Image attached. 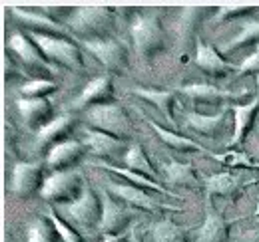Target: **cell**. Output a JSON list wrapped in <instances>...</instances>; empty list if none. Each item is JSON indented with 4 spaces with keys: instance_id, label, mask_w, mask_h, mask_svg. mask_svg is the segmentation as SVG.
<instances>
[{
    "instance_id": "484cf974",
    "label": "cell",
    "mask_w": 259,
    "mask_h": 242,
    "mask_svg": "<svg viewBox=\"0 0 259 242\" xmlns=\"http://www.w3.org/2000/svg\"><path fill=\"white\" fill-rule=\"evenodd\" d=\"M10 46L18 52V56H22L28 64H34V66H38V64H40V58H38L36 50L30 46V42H28L24 36H14V38H12V42H10Z\"/></svg>"
},
{
    "instance_id": "ffe728a7",
    "label": "cell",
    "mask_w": 259,
    "mask_h": 242,
    "mask_svg": "<svg viewBox=\"0 0 259 242\" xmlns=\"http://www.w3.org/2000/svg\"><path fill=\"white\" fill-rule=\"evenodd\" d=\"M110 93H112V86H110V78H98L94 80L86 91L82 93V103H94L96 101V105H102V101L104 99H108L110 97Z\"/></svg>"
},
{
    "instance_id": "d4e9b609",
    "label": "cell",
    "mask_w": 259,
    "mask_h": 242,
    "mask_svg": "<svg viewBox=\"0 0 259 242\" xmlns=\"http://www.w3.org/2000/svg\"><path fill=\"white\" fill-rule=\"evenodd\" d=\"M68 127H70V119L68 117H58V119L50 121L46 127L40 129L38 139H40V143H48V141H52L56 137H62L68 131Z\"/></svg>"
},
{
    "instance_id": "3957f363",
    "label": "cell",
    "mask_w": 259,
    "mask_h": 242,
    "mask_svg": "<svg viewBox=\"0 0 259 242\" xmlns=\"http://www.w3.org/2000/svg\"><path fill=\"white\" fill-rule=\"evenodd\" d=\"M68 214L72 216V220L80 226L92 228L96 224H102V216H104V203L98 199L94 191H84V195L72 203L68 209Z\"/></svg>"
},
{
    "instance_id": "e575fe53",
    "label": "cell",
    "mask_w": 259,
    "mask_h": 242,
    "mask_svg": "<svg viewBox=\"0 0 259 242\" xmlns=\"http://www.w3.org/2000/svg\"><path fill=\"white\" fill-rule=\"evenodd\" d=\"M257 84H259V78H257Z\"/></svg>"
},
{
    "instance_id": "e0dca14e",
    "label": "cell",
    "mask_w": 259,
    "mask_h": 242,
    "mask_svg": "<svg viewBox=\"0 0 259 242\" xmlns=\"http://www.w3.org/2000/svg\"><path fill=\"white\" fill-rule=\"evenodd\" d=\"M20 111L22 115L26 117V121L34 125V123H40V125H48L50 121V107L44 99H26V101H20Z\"/></svg>"
},
{
    "instance_id": "1f68e13d",
    "label": "cell",
    "mask_w": 259,
    "mask_h": 242,
    "mask_svg": "<svg viewBox=\"0 0 259 242\" xmlns=\"http://www.w3.org/2000/svg\"><path fill=\"white\" fill-rule=\"evenodd\" d=\"M251 242H259V232L255 234V236H253V240H251Z\"/></svg>"
},
{
    "instance_id": "4dcf8cb0",
    "label": "cell",
    "mask_w": 259,
    "mask_h": 242,
    "mask_svg": "<svg viewBox=\"0 0 259 242\" xmlns=\"http://www.w3.org/2000/svg\"><path fill=\"white\" fill-rule=\"evenodd\" d=\"M128 240V236L126 234H122V236H108L106 242H126Z\"/></svg>"
},
{
    "instance_id": "836d02e7",
    "label": "cell",
    "mask_w": 259,
    "mask_h": 242,
    "mask_svg": "<svg viewBox=\"0 0 259 242\" xmlns=\"http://www.w3.org/2000/svg\"><path fill=\"white\" fill-rule=\"evenodd\" d=\"M257 214H259V205H257Z\"/></svg>"
},
{
    "instance_id": "603a6c76",
    "label": "cell",
    "mask_w": 259,
    "mask_h": 242,
    "mask_svg": "<svg viewBox=\"0 0 259 242\" xmlns=\"http://www.w3.org/2000/svg\"><path fill=\"white\" fill-rule=\"evenodd\" d=\"M239 189L237 179L231 175V173H222V175H215L207 181V191L211 195H233L235 191Z\"/></svg>"
},
{
    "instance_id": "f546056e",
    "label": "cell",
    "mask_w": 259,
    "mask_h": 242,
    "mask_svg": "<svg viewBox=\"0 0 259 242\" xmlns=\"http://www.w3.org/2000/svg\"><path fill=\"white\" fill-rule=\"evenodd\" d=\"M52 90H54V84H50V82H34L30 86L22 88V93L28 95L30 99H40V95H44V93Z\"/></svg>"
},
{
    "instance_id": "7c38bea8",
    "label": "cell",
    "mask_w": 259,
    "mask_h": 242,
    "mask_svg": "<svg viewBox=\"0 0 259 242\" xmlns=\"http://www.w3.org/2000/svg\"><path fill=\"white\" fill-rule=\"evenodd\" d=\"M112 24V14L106 8H86L78 12L76 28L78 30L100 32L102 28H108Z\"/></svg>"
},
{
    "instance_id": "ac0fdd59",
    "label": "cell",
    "mask_w": 259,
    "mask_h": 242,
    "mask_svg": "<svg viewBox=\"0 0 259 242\" xmlns=\"http://www.w3.org/2000/svg\"><path fill=\"white\" fill-rule=\"evenodd\" d=\"M165 169H167V181L171 185H182V187H190V189L199 185V179H197L195 171L192 169V165L171 163Z\"/></svg>"
},
{
    "instance_id": "83f0119b",
    "label": "cell",
    "mask_w": 259,
    "mask_h": 242,
    "mask_svg": "<svg viewBox=\"0 0 259 242\" xmlns=\"http://www.w3.org/2000/svg\"><path fill=\"white\" fill-rule=\"evenodd\" d=\"M102 169H110V171H114V173H118V175H122V177H126L130 181L134 183V187H136V183L138 185H144V187H152V189H156V191H162L163 189L158 185V183L150 181V179H146V177H142V175H138V173H130L126 169H116V167H112V165H102Z\"/></svg>"
},
{
    "instance_id": "d6a6232c",
    "label": "cell",
    "mask_w": 259,
    "mask_h": 242,
    "mask_svg": "<svg viewBox=\"0 0 259 242\" xmlns=\"http://www.w3.org/2000/svg\"><path fill=\"white\" fill-rule=\"evenodd\" d=\"M134 242H144V238H142V236H138V238H136Z\"/></svg>"
},
{
    "instance_id": "8992f818",
    "label": "cell",
    "mask_w": 259,
    "mask_h": 242,
    "mask_svg": "<svg viewBox=\"0 0 259 242\" xmlns=\"http://www.w3.org/2000/svg\"><path fill=\"white\" fill-rule=\"evenodd\" d=\"M88 48L94 52L98 60L110 70H124L128 64V52L120 42L92 40V42H88Z\"/></svg>"
},
{
    "instance_id": "277c9868",
    "label": "cell",
    "mask_w": 259,
    "mask_h": 242,
    "mask_svg": "<svg viewBox=\"0 0 259 242\" xmlns=\"http://www.w3.org/2000/svg\"><path fill=\"white\" fill-rule=\"evenodd\" d=\"M34 40L38 44V48L52 60L64 64L66 68H72V70H80L84 66L82 56L78 52V48L66 40H54V38H46V36H40V34H34Z\"/></svg>"
},
{
    "instance_id": "4fadbf2b",
    "label": "cell",
    "mask_w": 259,
    "mask_h": 242,
    "mask_svg": "<svg viewBox=\"0 0 259 242\" xmlns=\"http://www.w3.org/2000/svg\"><path fill=\"white\" fill-rule=\"evenodd\" d=\"M190 125L195 131L215 139L220 135H224L229 129V115L227 113H220L218 117H203V115H190Z\"/></svg>"
},
{
    "instance_id": "7a4b0ae2",
    "label": "cell",
    "mask_w": 259,
    "mask_h": 242,
    "mask_svg": "<svg viewBox=\"0 0 259 242\" xmlns=\"http://www.w3.org/2000/svg\"><path fill=\"white\" fill-rule=\"evenodd\" d=\"M84 195L82 179L76 171H60L54 177H50L42 187V197L48 201H70L76 203Z\"/></svg>"
},
{
    "instance_id": "2e32d148",
    "label": "cell",
    "mask_w": 259,
    "mask_h": 242,
    "mask_svg": "<svg viewBox=\"0 0 259 242\" xmlns=\"http://www.w3.org/2000/svg\"><path fill=\"white\" fill-rule=\"evenodd\" d=\"M86 145L98 155H112L122 147V141L102 131H86Z\"/></svg>"
},
{
    "instance_id": "44dd1931",
    "label": "cell",
    "mask_w": 259,
    "mask_h": 242,
    "mask_svg": "<svg viewBox=\"0 0 259 242\" xmlns=\"http://www.w3.org/2000/svg\"><path fill=\"white\" fill-rule=\"evenodd\" d=\"M146 99L154 101L156 107L163 113V117L174 123V105H176V97L171 91H140Z\"/></svg>"
},
{
    "instance_id": "9a60e30c",
    "label": "cell",
    "mask_w": 259,
    "mask_h": 242,
    "mask_svg": "<svg viewBox=\"0 0 259 242\" xmlns=\"http://www.w3.org/2000/svg\"><path fill=\"white\" fill-rule=\"evenodd\" d=\"M195 62H197V66L201 70H205L209 74H224V72L229 70V64L211 46H207L203 42L197 44V58H195Z\"/></svg>"
},
{
    "instance_id": "52a82bcc",
    "label": "cell",
    "mask_w": 259,
    "mask_h": 242,
    "mask_svg": "<svg viewBox=\"0 0 259 242\" xmlns=\"http://www.w3.org/2000/svg\"><path fill=\"white\" fill-rule=\"evenodd\" d=\"M130 222H132L130 211L122 209L110 197H104V216H102V224H100L102 230L108 236H122V234H126Z\"/></svg>"
},
{
    "instance_id": "d6986e66",
    "label": "cell",
    "mask_w": 259,
    "mask_h": 242,
    "mask_svg": "<svg viewBox=\"0 0 259 242\" xmlns=\"http://www.w3.org/2000/svg\"><path fill=\"white\" fill-rule=\"evenodd\" d=\"M126 163L134 171H138L142 177H146V179L148 177H158V171L152 167V161L148 159V155L144 153V149L140 145L130 149V153L126 155Z\"/></svg>"
},
{
    "instance_id": "6da1fadb",
    "label": "cell",
    "mask_w": 259,
    "mask_h": 242,
    "mask_svg": "<svg viewBox=\"0 0 259 242\" xmlns=\"http://www.w3.org/2000/svg\"><path fill=\"white\" fill-rule=\"evenodd\" d=\"M88 119L98 131L108 133L116 139H120V137L128 139L132 135V123H130L126 111L120 105H110V103L94 105L88 111Z\"/></svg>"
},
{
    "instance_id": "7402d4cb",
    "label": "cell",
    "mask_w": 259,
    "mask_h": 242,
    "mask_svg": "<svg viewBox=\"0 0 259 242\" xmlns=\"http://www.w3.org/2000/svg\"><path fill=\"white\" fill-rule=\"evenodd\" d=\"M154 242H188V232L178 224L163 220L154 228Z\"/></svg>"
},
{
    "instance_id": "5bb4252c",
    "label": "cell",
    "mask_w": 259,
    "mask_h": 242,
    "mask_svg": "<svg viewBox=\"0 0 259 242\" xmlns=\"http://www.w3.org/2000/svg\"><path fill=\"white\" fill-rule=\"evenodd\" d=\"M82 155V145L78 141H64L58 143L50 155H48V163L56 169H68L72 163H76Z\"/></svg>"
},
{
    "instance_id": "5b68a950",
    "label": "cell",
    "mask_w": 259,
    "mask_h": 242,
    "mask_svg": "<svg viewBox=\"0 0 259 242\" xmlns=\"http://www.w3.org/2000/svg\"><path fill=\"white\" fill-rule=\"evenodd\" d=\"M134 42L136 48L146 54L154 56L163 48V30L156 18H140L134 24Z\"/></svg>"
},
{
    "instance_id": "cb8c5ba5",
    "label": "cell",
    "mask_w": 259,
    "mask_h": 242,
    "mask_svg": "<svg viewBox=\"0 0 259 242\" xmlns=\"http://www.w3.org/2000/svg\"><path fill=\"white\" fill-rule=\"evenodd\" d=\"M150 123H152V127L158 131V135L162 137L169 147L180 149V151H188V149H201V147H199L197 143H194L192 139H186V137H180V135H176V133H171V131H165L163 127H160V125H158V123H154V121H150Z\"/></svg>"
},
{
    "instance_id": "9c48e42d",
    "label": "cell",
    "mask_w": 259,
    "mask_h": 242,
    "mask_svg": "<svg viewBox=\"0 0 259 242\" xmlns=\"http://www.w3.org/2000/svg\"><path fill=\"white\" fill-rule=\"evenodd\" d=\"M40 185H42V171H40V167H36V165H20V167H16L14 179H12V187H14V191L18 195L26 197V195L34 193Z\"/></svg>"
},
{
    "instance_id": "f1b7e54d",
    "label": "cell",
    "mask_w": 259,
    "mask_h": 242,
    "mask_svg": "<svg viewBox=\"0 0 259 242\" xmlns=\"http://www.w3.org/2000/svg\"><path fill=\"white\" fill-rule=\"evenodd\" d=\"M54 230H56V228H50V226L38 222V224H34L32 228H30L28 240L30 242H54V236L58 234V232H54Z\"/></svg>"
},
{
    "instance_id": "ba28073f",
    "label": "cell",
    "mask_w": 259,
    "mask_h": 242,
    "mask_svg": "<svg viewBox=\"0 0 259 242\" xmlns=\"http://www.w3.org/2000/svg\"><path fill=\"white\" fill-rule=\"evenodd\" d=\"M110 191L118 197H122L128 205L136 207V209H144V211H158V209H165V205L156 203V199L148 197L144 191L136 189L134 185H118V183H112L110 185Z\"/></svg>"
},
{
    "instance_id": "4316f807",
    "label": "cell",
    "mask_w": 259,
    "mask_h": 242,
    "mask_svg": "<svg viewBox=\"0 0 259 242\" xmlns=\"http://www.w3.org/2000/svg\"><path fill=\"white\" fill-rule=\"evenodd\" d=\"M50 222H52V226L56 228L58 236H60L64 242H82L80 232H76L72 226H68L64 220H62V218H58L54 212H50Z\"/></svg>"
},
{
    "instance_id": "8fae6325",
    "label": "cell",
    "mask_w": 259,
    "mask_h": 242,
    "mask_svg": "<svg viewBox=\"0 0 259 242\" xmlns=\"http://www.w3.org/2000/svg\"><path fill=\"white\" fill-rule=\"evenodd\" d=\"M229 240V228L227 222L213 211H207V218L199 230L197 242H227Z\"/></svg>"
},
{
    "instance_id": "30bf717a",
    "label": "cell",
    "mask_w": 259,
    "mask_h": 242,
    "mask_svg": "<svg viewBox=\"0 0 259 242\" xmlns=\"http://www.w3.org/2000/svg\"><path fill=\"white\" fill-rule=\"evenodd\" d=\"M231 109L235 113V135H233L231 145H239L243 141V137L247 135V131L251 129L253 121H255V115L259 111V103L251 101L249 105H233Z\"/></svg>"
}]
</instances>
